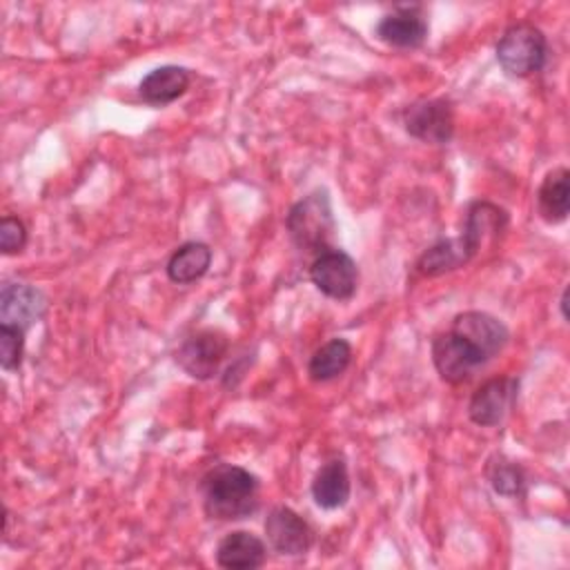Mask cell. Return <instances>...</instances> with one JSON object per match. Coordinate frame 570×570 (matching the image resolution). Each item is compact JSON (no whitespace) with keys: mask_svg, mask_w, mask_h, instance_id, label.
Returning <instances> with one entry per match:
<instances>
[{"mask_svg":"<svg viewBox=\"0 0 570 570\" xmlns=\"http://www.w3.org/2000/svg\"><path fill=\"white\" fill-rule=\"evenodd\" d=\"M432 361L439 376L452 385L468 381L481 365L488 363V358L468 338L452 330L434 336Z\"/></svg>","mask_w":570,"mask_h":570,"instance_id":"277c9868","label":"cell"},{"mask_svg":"<svg viewBox=\"0 0 570 570\" xmlns=\"http://www.w3.org/2000/svg\"><path fill=\"white\" fill-rule=\"evenodd\" d=\"M452 332L468 338L488 361L508 345V327L488 312H463L452 318Z\"/></svg>","mask_w":570,"mask_h":570,"instance_id":"30bf717a","label":"cell"},{"mask_svg":"<svg viewBox=\"0 0 570 570\" xmlns=\"http://www.w3.org/2000/svg\"><path fill=\"white\" fill-rule=\"evenodd\" d=\"M265 534L269 546L278 554H287V557L305 554L314 541V532L309 523L301 514H296L292 508H285V505H278L267 514Z\"/></svg>","mask_w":570,"mask_h":570,"instance_id":"9c48e42d","label":"cell"},{"mask_svg":"<svg viewBox=\"0 0 570 570\" xmlns=\"http://www.w3.org/2000/svg\"><path fill=\"white\" fill-rule=\"evenodd\" d=\"M376 38L396 49H416L428 38V22L419 7H396L379 20Z\"/></svg>","mask_w":570,"mask_h":570,"instance_id":"8fae6325","label":"cell"},{"mask_svg":"<svg viewBox=\"0 0 570 570\" xmlns=\"http://www.w3.org/2000/svg\"><path fill=\"white\" fill-rule=\"evenodd\" d=\"M309 278L316 285V289L327 298L347 301L356 292L358 269L350 254H345L343 249L327 247L316 254L309 267Z\"/></svg>","mask_w":570,"mask_h":570,"instance_id":"8992f818","label":"cell"},{"mask_svg":"<svg viewBox=\"0 0 570 570\" xmlns=\"http://www.w3.org/2000/svg\"><path fill=\"white\" fill-rule=\"evenodd\" d=\"M27 245V227L22 225L20 218L16 216H4L0 220V249L2 254L11 256L22 252V247Z\"/></svg>","mask_w":570,"mask_h":570,"instance_id":"603a6c76","label":"cell"},{"mask_svg":"<svg viewBox=\"0 0 570 570\" xmlns=\"http://www.w3.org/2000/svg\"><path fill=\"white\" fill-rule=\"evenodd\" d=\"M350 363H352V345L345 338H332L312 354L307 363V374L312 381L325 383L341 376Z\"/></svg>","mask_w":570,"mask_h":570,"instance_id":"ffe728a7","label":"cell"},{"mask_svg":"<svg viewBox=\"0 0 570 570\" xmlns=\"http://www.w3.org/2000/svg\"><path fill=\"white\" fill-rule=\"evenodd\" d=\"M350 474L341 459L323 463L312 479V499L323 510L343 508L350 499Z\"/></svg>","mask_w":570,"mask_h":570,"instance_id":"2e32d148","label":"cell"},{"mask_svg":"<svg viewBox=\"0 0 570 570\" xmlns=\"http://www.w3.org/2000/svg\"><path fill=\"white\" fill-rule=\"evenodd\" d=\"M189 87V71L178 65H163L151 69L138 85L140 98L147 105L165 107L178 100Z\"/></svg>","mask_w":570,"mask_h":570,"instance_id":"9a60e30c","label":"cell"},{"mask_svg":"<svg viewBox=\"0 0 570 570\" xmlns=\"http://www.w3.org/2000/svg\"><path fill=\"white\" fill-rule=\"evenodd\" d=\"M537 207L546 223H561L568 218L570 209V171L566 167H554L541 180L537 191Z\"/></svg>","mask_w":570,"mask_h":570,"instance_id":"e0dca14e","label":"cell"},{"mask_svg":"<svg viewBox=\"0 0 570 570\" xmlns=\"http://www.w3.org/2000/svg\"><path fill=\"white\" fill-rule=\"evenodd\" d=\"M24 354V330L0 323V365L7 372L20 367Z\"/></svg>","mask_w":570,"mask_h":570,"instance_id":"7402d4cb","label":"cell"},{"mask_svg":"<svg viewBox=\"0 0 570 570\" xmlns=\"http://www.w3.org/2000/svg\"><path fill=\"white\" fill-rule=\"evenodd\" d=\"M200 492L205 514L218 521L245 519L256 512L261 501L258 479L249 470L232 463L212 468L200 481Z\"/></svg>","mask_w":570,"mask_h":570,"instance_id":"6da1fadb","label":"cell"},{"mask_svg":"<svg viewBox=\"0 0 570 570\" xmlns=\"http://www.w3.org/2000/svg\"><path fill=\"white\" fill-rule=\"evenodd\" d=\"M47 307L42 292L27 283H4L0 292V323L27 330Z\"/></svg>","mask_w":570,"mask_h":570,"instance_id":"7c38bea8","label":"cell"},{"mask_svg":"<svg viewBox=\"0 0 570 570\" xmlns=\"http://www.w3.org/2000/svg\"><path fill=\"white\" fill-rule=\"evenodd\" d=\"M492 490L501 497H519L525 490V472L505 456H492L485 468Z\"/></svg>","mask_w":570,"mask_h":570,"instance_id":"44dd1931","label":"cell"},{"mask_svg":"<svg viewBox=\"0 0 570 570\" xmlns=\"http://www.w3.org/2000/svg\"><path fill=\"white\" fill-rule=\"evenodd\" d=\"M265 559V543L247 530L229 532L216 548V563L227 570H256Z\"/></svg>","mask_w":570,"mask_h":570,"instance_id":"5bb4252c","label":"cell"},{"mask_svg":"<svg viewBox=\"0 0 570 570\" xmlns=\"http://www.w3.org/2000/svg\"><path fill=\"white\" fill-rule=\"evenodd\" d=\"M468 261H472V256H470V252L465 249V245L459 236L456 238H443L419 256L416 272L421 276H441L445 272L463 267Z\"/></svg>","mask_w":570,"mask_h":570,"instance_id":"d6986e66","label":"cell"},{"mask_svg":"<svg viewBox=\"0 0 570 570\" xmlns=\"http://www.w3.org/2000/svg\"><path fill=\"white\" fill-rule=\"evenodd\" d=\"M548 58L543 31L530 22H517L503 31L497 42V60L505 73L525 78L537 73Z\"/></svg>","mask_w":570,"mask_h":570,"instance_id":"3957f363","label":"cell"},{"mask_svg":"<svg viewBox=\"0 0 570 570\" xmlns=\"http://www.w3.org/2000/svg\"><path fill=\"white\" fill-rule=\"evenodd\" d=\"M287 232L292 243L303 252H323L327 249L336 220L332 214V203L327 189H314L292 205L287 214Z\"/></svg>","mask_w":570,"mask_h":570,"instance_id":"7a4b0ae2","label":"cell"},{"mask_svg":"<svg viewBox=\"0 0 570 570\" xmlns=\"http://www.w3.org/2000/svg\"><path fill=\"white\" fill-rule=\"evenodd\" d=\"M519 381L514 376H494L485 381L470 399L468 414L481 428L499 425L517 399Z\"/></svg>","mask_w":570,"mask_h":570,"instance_id":"ba28073f","label":"cell"},{"mask_svg":"<svg viewBox=\"0 0 570 570\" xmlns=\"http://www.w3.org/2000/svg\"><path fill=\"white\" fill-rule=\"evenodd\" d=\"M403 125L423 142L445 145L454 134V111L445 98H423L405 109Z\"/></svg>","mask_w":570,"mask_h":570,"instance_id":"52a82bcc","label":"cell"},{"mask_svg":"<svg viewBox=\"0 0 570 570\" xmlns=\"http://www.w3.org/2000/svg\"><path fill=\"white\" fill-rule=\"evenodd\" d=\"M505 225H508L505 209H501L499 205L488 203V200H476L468 209L465 227L459 238L463 240L470 256L474 258L476 252L481 249V245L485 240H497L499 234L505 229Z\"/></svg>","mask_w":570,"mask_h":570,"instance_id":"4fadbf2b","label":"cell"},{"mask_svg":"<svg viewBox=\"0 0 570 570\" xmlns=\"http://www.w3.org/2000/svg\"><path fill=\"white\" fill-rule=\"evenodd\" d=\"M227 350H229L227 334L214 327H205L194 332L180 343V347L176 350V363L189 376L205 381L218 372Z\"/></svg>","mask_w":570,"mask_h":570,"instance_id":"5b68a950","label":"cell"},{"mask_svg":"<svg viewBox=\"0 0 570 570\" xmlns=\"http://www.w3.org/2000/svg\"><path fill=\"white\" fill-rule=\"evenodd\" d=\"M559 305H561V316H563V318H568V287L563 289Z\"/></svg>","mask_w":570,"mask_h":570,"instance_id":"cb8c5ba5","label":"cell"},{"mask_svg":"<svg viewBox=\"0 0 570 570\" xmlns=\"http://www.w3.org/2000/svg\"><path fill=\"white\" fill-rule=\"evenodd\" d=\"M212 265V249L200 240H189L176 247L167 261V276L176 285H189L207 274Z\"/></svg>","mask_w":570,"mask_h":570,"instance_id":"ac0fdd59","label":"cell"}]
</instances>
